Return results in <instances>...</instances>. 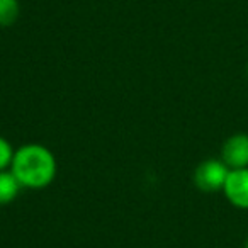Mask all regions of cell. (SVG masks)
<instances>
[{
  "instance_id": "obj_1",
  "label": "cell",
  "mask_w": 248,
  "mask_h": 248,
  "mask_svg": "<svg viewBox=\"0 0 248 248\" xmlns=\"http://www.w3.org/2000/svg\"><path fill=\"white\" fill-rule=\"evenodd\" d=\"M11 170L22 187L45 189L56 177V158L46 146L29 143L16 150Z\"/></svg>"
},
{
  "instance_id": "obj_2",
  "label": "cell",
  "mask_w": 248,
  "mask_h": 248,
  "mask_svg": "<svg viewBox=\"0 0 248 248\" xmlns=\"http://www.w3.org/2000/svg\"><path fill=\"white\" fill-rule=\"evenodd\" d=\"M230 169L221 158H207L196 167L194 184L201 192L214 194L224 189Z\"/></svg>"
},
{
  "instance_id": "obj_3",
  "label": "cell",
  "mask_w": 248,
  "mask_h": 248,
  "mask_svg": "<svg viewBox=\"0 0 248 248\" xmlns=\"http://www.w3.org/2000/svg\"><path fill=\"white\" fill-rule=\"evenodd\" d=\"M221 160L230 170L248 167V133H234L221 148Z\"/></svg>"
},
{
  "instance_id": "obj_4",
  "label": "cell",
  "mask_w": 248,
  "mask_h": 248,
  "mask_svg": "<svg viewBox=\"0 0 248 248\" xmlns=\"http://www.w3.org/2000/svg\"><path fill=\"white\" fill-rule=\"evenodd\" d=\"M224 197L236 209L248 211V167L230 170L223 189Z\"/></svg>"
},
{
  "instance_id": "obj_5",
  "label": "cell",
  "mask_w": 248,
  "mask_h": 248,
  "mask_svg": "<svg viewBox=\"0 0 248 248\" xmlns=\"http://www.w3.org/2000/svg\"><path fill=\"white\" fill-rule=\"evenodd\" d=\"M22 186L12 170L0 172V206H7L17 199Z\"/></svg>"
},
{
  "instance_id": "obj_6",
  "label": "cell",
  "mask_w": 248,
  "mask_h": 248,
  "mask_svg": "<svg viewBox=\"0 0 248 248\" xmlns=\"http://www.w3.org/2000/svg\"><path fill=\"white\" fill-rule=\"evenodd\" d=\"M21 4L19 0H0V28H9L19 19Z\"/></svg>"
},
{
  "instance_id": "obj_7",
  "label": "cell",
  "mask_w": 248,
  "mask_h": 248,
  "mask_svg": "<svg viewBox=\"0 0 248 248\" xmlns=\"http://www.w3.org/2000/svg\"><path fill=\"white\" fill-rule=\"evenodd\" d=\"M16 150L12 148V145L4 138L0 136V172L2 170H7L12 165V160H14Z\"/></svg>"
},
{
  "instance_id": "obj_8",
  "label": "cell",
  "mask_w": 248,
  "mask_h": 248,
  "mask_svg": "<svg viewBox=\"0 0 248 248\" xmlns=\"http://www.w3.org/2000/svg\"><path fill=\"white\" fill-rule=\"evenodd\" d=\"M243 248H248V238H247V241H245V247Z\"/></svg>"
}]
</instances>
